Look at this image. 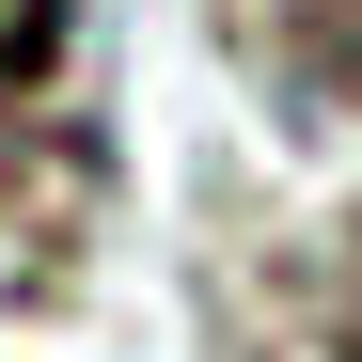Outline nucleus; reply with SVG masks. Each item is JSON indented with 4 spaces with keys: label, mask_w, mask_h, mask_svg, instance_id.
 Here are the masks:
<instances>
[{
    "label": "nucleus",
    "mask_w": 362,
    "mask_h": 362,
    "mask_svg": "<svg viewBox=\"0 0 362 362\" xmlns=\"http://www.w3.org/2000/svg\"><path fill=\"white\" fill-rule=\"evenodd\" d=\"M47 47H64V0H16V79L47 64Z\"/></svg>",
    "instance_id": "1"
}]
</instances>
